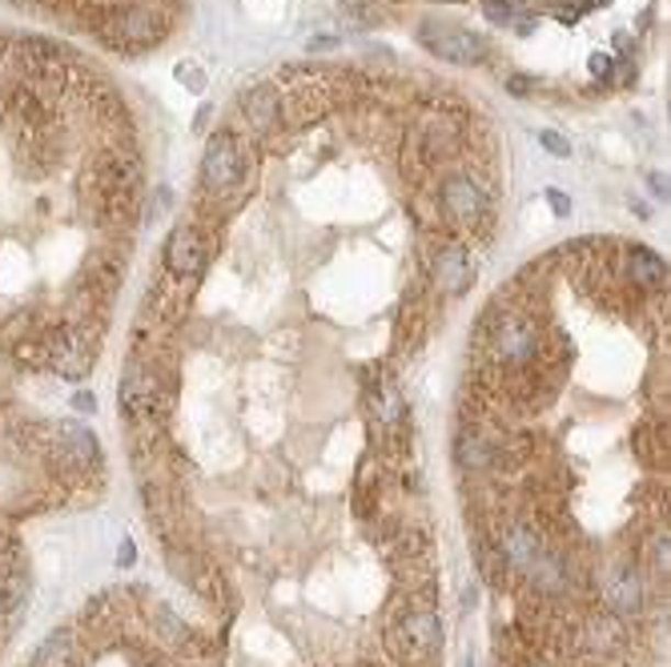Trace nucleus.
Returning a JSON list of instances; mask_svg holds the SVG:
<instances>
[{
	"instance_id": "f257e3e1",
	"label": "nucleus",
	"mask_w": 671,
	"mask_h": 667,
	"mask_svg": "<svg viewBox=\"0 0 671 667\" xmlns=\"http://www.w3.org/2000/svg\"><path fill=\"white\" fill-rule=\"evenodd\" d=\"M443 644V620L430 608H414L390 623V647L406 664H426Z\"/></svg>"
},
{
	"instance_id": "f03ea898",
	"label": "nucleus",
	"mask_w": 671,
	"mask_h": 667,
	"mask_svg": "<svg viewBox=\"0 0 671 667\" xmlns=\"http://www.w3.org/2000/svg\"><path fill=\"white\" fill-rule=\"evenodd\" d=\"M246 177V157H242V145H237L234 133H213L210 145H205V157H201V186L210 193H230V189L242 186Z\"/></svg>"
},
{
	"instance_id": "7ed1b4c3",
	"label": "nucleus",
	"mask_w": 671,
	"mask_h": 667,
	"mask_svg": "<svg viewBox=\"0 0 671 667\" xmlns=\"http://www.w3.org/2000/svg\"><path fill=\"white\" fill-rule=\"evenodd\" d=\"M97 33L105 36L109 45H157L166 36V21L154 9H121L105 12V21L97 24Z\"/></svg>"
},
{
	"instance_id": "20e7f679",
	"label": "nucleus",
	"mask_w": 671,
	"mask_h": 667,
	"mask_svg": "<svg viewBox=\"0 0 671 667\" xmlns=\"http://www.w3.org/2000/svg\"><path fill=\"white\" fill-rule=\"evenodd\" d=\"M443 210L462 225H479L491 218V198H487V189L467 174H450L443 181Z\"/></svg>"
},
{
	"instance_id": "39448f33",
	"label": "nucleus",
	"mask_w": 671,
	"mask_h": 667,
	"mask_svg": "<svg viewBox=\"0 0 671 667\" xmlns=\"http://www.w3.org/2000/svg\"><path fill=\"white\" fill-rule=\"evenodd\" d=\"M423 41L430 53H438L443 60H455V65H479L487 57L483 36L467 33V29H455V24H426Z\"/></svg>"
},
{
	"instance_id": "423d86ee",
	"label": "nucleus",
	"mask_w": 671,
	"mask_h": 667,
	"mask_svg": "<svg viewBox=\"0 0 671 667\" xmlns=\"http://www.w3.org/2000/svg\"><path fill=\"white\" fill-rule=\"evenodd\" d=\"M535 342H539V334H535V322L523 314H506L503 322H499V330L491 334V351H495L499 363H530V354H535Z\"/></svg>"
},
{
	"instance_id": "0eeeda50",
	"label": "nucleus",
	"mask_w": 671,
	"mask_h": 667,
	"mask_svg": "<svg viewBox=\"0 0 671 667\" xmlns=\"http://www.w3.org/2000/svg\"><path fill=\"white\" fill-rule=\"evenodd\" d=\"M121 410L130 414L133 422H142V419H149L154 414V407H157V378L145 370V366H125V375H121Z\"/></svg>"
},
{
	"instance_id": "6e6552de",
	"label": "nucleus",
	"mask_w": 671,
	"mask_h": 667,
	"mask_svg": "<svg viewBox=\"0 0 671 667\" xmlns=\"http://www.w3.org/2000/svg\"><path fill=\"white\" fill-rule=\"evenodd\" d=\"M166 269L174 278H198L205 269V246H201L198 230L189 225H177L166 242Z\"/></svg>"
},
{
	"instance_id": "1a4fd4ad",
	"label": "nucleus",
	"mask_w": 671,
	"mask_h": 667,
	"mask_svg": "<svg viewBox=\"0 0 671 667\" xmlns=\"http://www.w3.org/2000/svg\"><path fill=\"white\" fill-rule=\"evenodd\" d=\"M435 281L447 298H462L474 286V262L462 246H443L435 262Z\"/></svg>"
},
{
	"instance_id": "9d476101",
	"label": "nucleus",
	"mask_w": 671,
	"mask_h": 667,
	"mask_svg": "<svg viewBox=\"0 0 671 667\" xmlns=\"http://www.w3.org/2000/svg\"><path fill=\"white\" fill-rule=\"evenodd\" d=\"M603 599H607V608L619 620H636L639 611H644V583H639V575L631 567H615L607 575V583H603Z\"/></svg>"
},
{
	"instance_id": "9b49d317",
	"label": "nucleus",
	"mask_w": 671,
	"mask_h": 667,
	"mask_svg": "<svg viewBox=\"0 0 671 667\" xmlns=\"http://www.w3.org/2000/svg\"><path fill=\"white\" fill-rule=\"evenodd\" d=\"M57 451L69 467L93 470L101 463V446H97L93 431L81 426V422H60L57 426Z\"/></svg>"
},
{
	"instance_id": "f8f14e48",
	"label": "nucleus",
	"mask_w": 671,
	"mask_h": 667,
	"mask_svg": "<svg viewBox=\"0 0 671 667\" xmlns=\"http://www.w3.org/2000/svg\"><path fill=\"white\" fill-rule=\"evenodd\" d=\"M499 555H503L511 567H518V571H530L535 559L543 555V547H539V538H535V531L523 527V523H511V527L503 531V538H499Z\"/></svg>"
},
{
	"instance_id": "ddd939ff",
	"label": "nucleus",
	"mask_w": 671,
	"mask_h": 667,
	"mask_svg": "<svg viewBox=\"0 0 671 667\" xmlns=\"http://www.w3.org/2000/svg\"><path fill=\"white\" fill-rule=\"evenodd\" d=\"M33 667H77V632L60 627V632L45 635V644L36 647Z\"/></svg>"
},
{
	"instance_id": "4468645a",
	"label": "nucleus",
	"mask_w": 671,
	"mask_h": 667,
	"mask_svg": "<svg viewBox=\"0 0 671 667\" xmlns=\"http://www.w3.org/2000/svg\"><path fill=\"white\" fill-rule=\"evenodd\" d=\"M242 113L258 133H266L278 121V89L273 85H254L246 97H242Z\"/></svg>"
},
{
	"instance_id": "2eb2a0df",
	"label": "nucleus",
	"mask_w": 671,
	"mask_h": 667,
	"mask_svg": "<svg viewBox=\"0 0 671 667\" xmlns=\"http://www.w3.org/2000/svg\"><path fill=\"white\" fill-rule=\"evenodd\" d=\"M627 269H631V278H636L644 290H660V286H668V262L644 246L627 249Z\"/></svg>"
},
{
	"instance_id": "dca6fc26",
	"label": "nucleus",
	"mask_w": 671,
	"mask_h": 667,
	"mask_svg": "<svg viewBox=\"0 0 671 667\" xmlns=\"http://www.w3.org/2000/svg\"><path fill=\"white\" fill-rule=\"evenodd\" d=\"M455 455H459V463L462 467H487L491 463V446L479 438V434H471V431H462L459 438H455Z\"/></svg>"
},
{
	"instance_id": "f3484780",
	"label": "nucleus",
	"mask_w": 671,
	"mask_h": 667,
	"mask_svg": "<svg viewBox=\"0 0 671 667\" xmlns=\"http://www.w3.org/2000/svg\"><path fill=\"white\" fill-rule=\"evenodd\" d=\"M177 81L186 85L189 93H205V73H201L193 60H181V65H177Z\"/></svg>"
},
{
	"instance_id": "a211bd4d",
	"label": "nucleus",
	"mask_w": 671,
	"mask_h": 667,
	"mask_svg": "<svg viewBox=\"0 0 671 667\" xmlns=\"http://www.w3.org/2000/svg\"><path fill=\"white\" fill-rule=\"evenodd\" d=\"M543 145V149L551 153V157H571V141L563 137V133H555V130H539V137H535Z\"/></svg>"
},
{
	"instance_id": "6ab92c4d",
	"label": "nucleus",
	"mask_w": 671,
	"mask_h": 667,
	"mask_svg": "<svg viewBox=\"0 0 671 667\" xmlns=\"http://www.w3.org/2000/svg\"><path fill=\"white\" fill-rule=\"evenodd\" d=\"M487 21H495V24H511V21H515V12L506 9L503 0H487Z\"/></svg>"
},
{
	"instance_id": "aec40b11",
	"label": "nucleus",
	"mask_w": 671,
	"mask_h": 667,
	"mask_svg": "<svg viewBox=\"0 0 671 667\" xmlns=\"http://www.w3.org/2000/svg\"><path fill=\"white\" fill-rule=\"evenodd\" d=\"M668 531H663V535H656V543H651V563H656V567H660V571H668Z\"/></svg>"
},
{
	"instance_id": "412c9836",
	"label": "nucleus",
	"mask_w": 671,
	"mask_h": 667,
	"mask_svg": "<svg viewBox=\"0 0 671 667\" xmlns=\"http://www.w3.org/2000/svg\"><path fill=\"white\" fill-rule=\"evenodd\" d=\"M588 65H591V73H595V77H612V69H615V60L607 57V53H595Z\"/></svg>"
},
{
	"instance_id": "4be33fe9",
	"label": "nucleus",
	"mask_w": 671,
	"mask_h": 667,
	"mask_svg": "<svg viewBox=\"0 0 671 667\" xmlns=\"http://www.w3.org/2000/svg\"><path fill=\"white\" fill-rule=\"evenodd\" d=\"M547 201H551L555 218H567V213H571V198H563L559 189H547Z\"/></svg>"
},
{
	"instance_id": "5701e85b",
	"label": "nucleus",
	"mask_w": 671,
	"mask_h": 667,
	"mask_svg": "<svg viewBox=\"0 0 671 667\" xmlns=\"http://www.w3.org/2000/svg\"><path fill=\"white\" fill-rule=\"evenodd\" d=\"M72 407L81 410V414H93V410H97L93 390H77V394H72Z\"/></svg>"
},
{
	"instance_id": "b1692460",
	"label": "nucleus",
	"mask_w": 671,
	"mask_h": 667,
	"mask_svg": "<svg viewBox=\"0 0 671 667\" xmlns=\"http://www.w3.org/2000/svg\"><path fill=\"white\" fill-rule=\"evenodd\" d=\"M648 186L656 189V193H660L663 201H668V177H660V174H648Z\"/></svg>"
},
{
	"instance_id": "393cba45",
	"label": "nucleus",
	"mask_w": 671,
	"mask_h": 667,
	"mask_svg": "<svg viewBox=\"0 0 671 667\" xmlns=\"http://www.w3.org/2000/svg\"><path fill=\"white\" fill-rule=\"evenodd\" d=\"M121 567H133V543H130V538H125V543H121Z\"/></svg>"
},
{
	"instance_id": "a878e982",
	"label": "nucleus",
	"mask_w": 671,
	"mask_h": 667,
	"mask_svg": "<svg viewBox=\"0 0 671 667\" xmlns=\"http://www.w3.org/2000/svg\"><path fill=\"white\" fill-rule=\"evenodd\" d=\"M338 41L334 36H310V48H334Z\"/></svg>"
},
{
	"instance_id": "bb28decb",
	"label": "nucleus",
	"mask_w": 671,
	"mask_h": 667,
	"mask_svg": "<svg viewBox=\"0 0 671 667\" xmlns=\"http://www.w3.org/2000/svg\"><path fill=\"white\" fill-rule=\"evenodd\" d=\"M467 667H474V664H471V659H467Z\"/></svg>"
},
{
	"instance_id": "cd10ccee",
	"label": "nucleus",
	"mask_w": 671,
	"mask_h": 667,
	"mask_svg": "<svg viewBox=\"0 0 671 667\" xmlns=\"http://www.w3.org/2000/svg\"><path fill=\"white\" fill-rule=\"evenodd\" d=\"M535 667H543V664H535Z\"/></svg>"
}]
</instances>
